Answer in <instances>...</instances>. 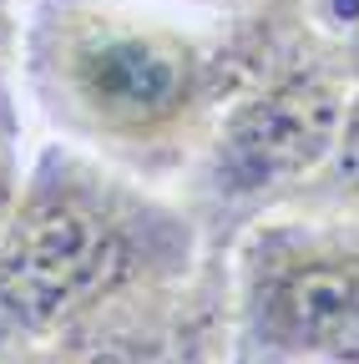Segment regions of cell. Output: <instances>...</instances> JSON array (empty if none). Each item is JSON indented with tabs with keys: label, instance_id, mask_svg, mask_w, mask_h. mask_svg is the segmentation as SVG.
Segmentation results:
<instances>
[{
	"label": "cell",
	"instance_id": "1",
	"mask_svg": "<svg viewBox=\"0 0 359 364\" xmlns=\"http://www.w3.org/2000/svg\"><path fill=\"white\" fill-rule=\"evenodd\" d=\"M304 0H21L26 122L142 188L177 193Z\"/></svg>",
	"mask_w": 359,
	"mask_h": 364
},
{
	"label": "cell",
	"instance_id": "2",
	"mask_svg": "<svg viewBox=\"0 0 359 364\" xmlns=\"http://www.w3.org/2000/svg\"><path fill=\"white\" fill-rule=\"evenodd\" d=\"M208 258L172 193L41 136L0 243V364L127 299L193 279Z\"/></svg>",
	"mask_w": 359,
	"mask_h": 364
},
{
	"label": "cell",
	"instance_id": "3",
	"mask_svg": "<svg viewBox=\"0 0 359 364\" xmlns=\"http://www.w3.org/2000/svg\"><path fill=\"white\" fill-rule=\"evenodd\" d=\"M354 81L334 51L299 21L258 76L223 107L208 147L177 182V203L223 258L253 223L294 208L334 152Z\"/></svg>",
	"mask_w": 359,
	"mask_h": 364
},
{
	"label": "cell",
	"instance_id": "4",
	"mask_svg": "<svg viewBox=\"0 0 359 364\" xmlns=\"http://www.w3.org/2000/svg\"><path fill=\"white\" fill-rule=\"evenodd\" d=\"M228 364H359V223L274 213L223 253Z\"/></svg>",
	"mask_w": 359,
	"mask_h": 364
},
{
	"label": "cell",
	"instance_id": "5",
	"mask_svg": "<svg viewBox=\"0 0 359 364\" xmlns=\"http://www.w3.org/2000/svg\"><path fill=\"white\" fill-rule=\"evenodd\" d=\"M16 364H228V279L208 258L193 279L127 299L21 354Z\"/></svg>",
	"mask_w": 359,
	"mask_h": 364
},
{
	"label": "cell",
	"instance_id": "6",
	"mask_svg": "<svg viewBox=\"0 0 359 364\" xmlns=\"http://www.w3.org/2000/svg\"><path fill=\"white\" fill-rule=\"evenodd\" d=\"M284 213H334V218H354L359 223V86L349 91V107L334 136V152L319 167V177L294 198V208Z\"/></svg>",
	"mask_w": 359,
	"mask_h": 364
},
{
	"label": "cell",
	"instance_id": "7",
	"mask_svg": "<svg viewBox=\"0 0 359 364\" xmlns=\"http://www.w3.org/2000/svg\"><path fill=\"white\" fill-rule=\"evenodd\" d=\"M304 21L359 86V0H304Z\"/></svg>",
	"mask_w": 359,
	"mask_h": 364
},
{
	"label": "cell",
	"instance_id": "8",
	"mask_svg": "<svg viewBox=\"0 0 359 364\" xmlns=\"http://www.w3.org/2000/svg\"><path fill=\"white\" fill-rule=\"evenodd\" d=\"M0 142L26 147V102H21V26H16V11H0Z\"/></svg>",
	"mask_w": 359,
	"mask_h": 364
},
{
	"label": "cell",
	"instance_id": "9",
	"mask_svg": "<svg viewBox=\"0 0 359 364\" xmlns=\"http://www.w3.org/2000/svg\"><path fill=\"white\" fill-rule=\"evenodd\" d=\"M21 177H26V147L16 142H0V243H6V228L21 198Z\"/></svg>",
	"mask_w": 359,
	"mask_h": 364
},
{
	"label": "cell",
	"instance_id": "10",
	"mask_svg": "<svg viewBox=\"0 0 359 364\" xmlns=\"http://www.w3.org/2000/svg\"><path fill=\"white\" fill-rule=\"evenodd\" d=\"M198 6H238V0H198Z\"/></svg>",
	"mask_w": 359,
	"mask_h": 364
},
{
	"label": "cell",
	"instance_id": "11",
	"mask_svg": "<svg viewBox=\"0 0 359 364\" xmlns=\"http://www.w3.org/2000/svg\"><path fill=\"white\" fill-rule=\"evenodd\" d=\"M16 6H21V0H0V11H16Z\"/></svg>",
	"mask_w": 359,
	"mask_h": 364
}]
</instances>
